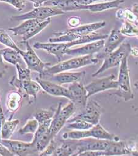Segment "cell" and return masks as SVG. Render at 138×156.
Instances as JSON below:
<instances>
[{
	"label": "cell",
	"mask_w": 138,
	"mask_h": 156,
	"mask_svg": "<svg viewBox=\"0 0 138 156\" xmlns=\"http://www.w3.org/2000/svg\"><path fill=\"white\" fill-rule=\"evenodd\" d=\"M67 123V128L69 129L74 130H88L94 126L90 123L87 122L80 119H75L74 118L71 119H68Z\"/></svg>",
	"instance_id": "obj_32"
},
{
	"label": "cell",
	"mask_w": 138,
	"mask_h": 156,
	"mask_svg": "<svg viewBox=\"0 0 138 156\" xmlns=\"http://www.w3.org/2000/svg\"><path fill=\"white\" fill-rule=\"evenodd\" d=\"M119 31L126 37L138 36V25L127 21H123V24Z\"/></svg>",
	"instance_id": "obj_33"
},
{
	"label": "cell",
	"mask_w": 138,
	"mask_h": 156,
	"mask_svg": "<svg viewBox=\"0 0 138 156\" xmlns=\"http://www.w3.org/2000/svg\"><path fill=\"white\" fill-rule=\"evenodd\" d=\"M68 89L71 96L70 101L74 104L80 105L84 108L88 101V98L84 84L80 82L73 83L71 84Z\"/></svg>",
	"instance_id": "obj_17"
},
{
	"label": "cell",
	"mask_w": 138,
	"mask_h": 156,
	"mask_svg": "<svg viewBox=\"0 0 138 156\" xmlns=\"http://www.w3.org/2000/svg\"><path fill=\"white\" fill-rule=\"evenodd\" d=\"M105 26L106 22L105 21H101L98 22L93 23L80 26L77 27L72 28L66 31L68 33L75 34L79 36H82L87 35L88 34H92L95 30L103 28Z\"/></svg>",
	"instance_id": "obj_22"
},
{
	"label": "cell",
	"mask_w": 138,
	"mask_h": 156,
	"mask_svg": "<svg viewBox=\"0 0 138 156\" xmlns=\"http://www.w3.org/2000/svg\"><path fill=\"white\" fill-rule=\"evenodd\" d=\"M131 48L129 43L122 44L114 52L104 58L103 64L94 74H92V77L97 76L110 68L119 66L123 58L125 56L129 55Z\"/></svg>",
	"instance_id": "obj_4"
},
{
	"label": "cell",
	"mask_w": 138,
	"mask_h": 156,
	"mask_svg": "<svg viewBox=\"0 0 138 156\" xmlns=\"http://www.w3.org/2000/svg\"><path fill=\"white\" fill-rule=\"evenodd\" d=\"M126 37L123 35L119 30L113 29L107 37V41L104 42L103 49L97 55L98 59H104L106 56L114 52L116 49L122 44Z\"/></svg>",
	"instance_id": "obj_12"
},
{
	"label": "cell",
	"mask_w": 138,
	"mask_h": 156,
	"mask_svg": "<svg viewBox=\"0 0 138 156\" xmlns=\"http://www.w3.org/2000/svg\"><path fill=\"white\" fill-rule=\"evenodd\" d=\"M128 56H125L120 64L117 81V91L115 94L125 101H129L134 98V94L131 89L129 69L127 63Z\"/></svg>",
	"instance_id": "obj_2"
},
{
	"label": "cell",
	"mask_w": 138,
	"mask_h": 156,
	"mask_svg": "<svg viewBox=\"0 0 138 156\" xmlns=\"http://www.w3.org/2000/svg\"><path fill=\"white\" fill-rule=\"evenodd\" d=\"M17 71L18 79L22 81L31 80V71L28 68H24L20 64H17L15 66Z\"/></svg>",
	"instance_id": "obj_38"
},
{
	"label": "cell",
	"mask_w": 138,
	"mask_h": 156,
	"mask_svg": "<svg viewBox=\"0 0 138 156\" xmlns=\"http://www.w3.org/2000/svg\"><path fill=\"white\" fill-rule=\"evenodd\" d=\"M75 110V104L72 101L69 102L64 108H62L61 103L59 104L49 127V133L52 139H53L61 130L74 114Z\"/></svg>",
	"instance_id": "obj_3"
},
{
	"label": "cell",
	"mask_w": 138,
	"mask_h": 156,
	"mask_svg": "<svg viewBox=\"0 0 138 156\" xmlns=\"http://www.w3.org/2000/svg\"><path fill=\"white\" fill-rule=\"evenodd\" d=\"M117 81L115 75L112 74L107 77L98 78L94 80L85 86L87 91V97L88 99L92 95L105 90L117 89Z\"/></svg>",
	"instance_id": "obj_9"
},
{
	"label": "cell",
	"mask_w": 138,
	"mask_h": 156,
	"mask_svg": "<svg viewBox=\"0 0 138 156\" xmlns=\"http://www.w3.org/2000/svg\"><path fill=\"white\" fill-rule=\"evenodd\" d=\"M64 139H72V140H81L82 138L90 137V131L88 130H74L70 132L65 133L62 135Z\"/></svg>",
	"instance_id": "obj_36"
},
{
	"label": "cell",
	"mask_w": 138,
	"mask_h": 156,
	"mask_svg": "<svg viewBox=\"0 0 138 156\" xmlns=\"http://www.w3.org/2000/svg\"><path fill=\"white\" fill-rule=\"evenodd\" d=\"M1 55L5 61L12 65L20 64L22 62V57L19 52L12 48H7L1 49Z\"/></svg>",
	"instance_id": "obj_29"
},
{
	"label": "cell",
	"mask_w": 138,
	"mask_h": 156,
	"mask_svg": "<svg viewBox=\"0 0 138 156\" xmlns=\"http://www.w3.org/2000/svg\"><path fill=\"white\" fill-rule=\"evenodd\" d=\"M8 66L4 63V59L1 55V49H0V78H2L5 75Z\"/></svg>",
	"instance_id": "obj_43"
},
{
	"label": "cell",
	"mask_w": 138,
	"mask_h": 156,
	"mask_svg": "<svg viewBox=\"0 0 138 156\" xmlns=\"http://www.w3.org/2000/svg\"><path fill=\"white\" fill-rule=\"evenodd\" d=\"M52 120L39 123V127L34 134L32 143L39 154L46 148L52 140L49 133V127Z\"/></svg>",
	"instance_id": "obj_11"
},
{
	"label": "cell",
	"mask_w": 138,
	"mask_h": 156,
	"mask_svg": "<svg viewBox=\"0 0 138 156\" xmlns=\"http://www.w3.org/2000/svg\"><path fill=\"white\" fill-rule=\"evenodd\" d=\"M5 121V118L4 116V114L3 113V110L2 108V106L0 107V141L1 140V129L2 127V125L4 124V123Z\"/></svg>",
	"instance_id": "obj_46"
},
{
	"label": "cell",
	"mask_w": 138,
	"mask_h": 156,
	"mask_svg": "<svg viewBox=\"0 0 138 156\" xmlns=\"http://www.w3.org/2000/svg\"><path fill=\"white\" fill-rule=\"evenodd\" d=\"M61 142L60 145L57 147L53 156H75L78 151V140L64 139Z\"/></svg>",
	"instance_id": "obj_19"
},
{
	"label": "cell",
	"mask_w": 138,
	"mask_h": 156,
	"mask_svg": "<svg viewBox=\"0 0 138 156\" xmlns=\"http://www.w3.org/2000/svg\"><path fill=\"white\" fill-rule=\"evenodd\" d=\"M79 156H107L105 151H85L79 153Z\"/></svg>",
	"instance_id": "obj_41"
},
{
	"label": "cell",
	"mask_w": 138,
	"mask_h": 156,
	"mask_svg": "<svg viewBox=\"0 0 138 156\" xmlns=\"http://www.w3.org/2000/svg\"><path fill=\"white\" fill-rule=\"evenodd\" d=\"M36 81L40 86L42 89L43 90L49 94L54 96L64 97L70 100L71 96L69 90L68 89L62 87V85H59L52 81L39 77L36 78Z\"/></svg>",
	"instance_id": "obj_16"
},
{
	"label": "cell",
	"mask_w": 138,
	"mask_h": 156,
	"mask_svg": "<svg viewBox=\"0 0 138 156\" xmlns=\"http://www.w3.org/2000/svg\"><path fill=\"white\" fill-rule=\"evenodd\" d=\"M42 21V20L39 19H29L24 20V22L22 23L21 24L13 27H9L8 30L12 32L13 35L14 36H23L29 30L34 26L36 24Z\"/></svg>",
	"instance_id": "obj_27"
},
{
	"label": "cell",
	"mask_w": 138,
	"mask_h": 156,
	"mask_svg": "<svg viewBox=\"0 0 138 156\" xmlns=\"http://www.w3.org/2000/svg\"><path fill=\"white\" fill-rule=\"evenodd\" d=\"M55 113V111L53 109H42L35 113L34 118L38 121L39 123L45 122L52 120Z\"/></svg>",
	"instance_id": "obj_35"
},
{
	"label": "cell",
	"mask_w": 138,
	"mask_h": 156,
	"mask_svg": "<svg viewBox=\"0 0 138 156\" xmlns=\"http://www.w3.org/2000/svg\"><path fill=\"white\" fill-rule=\"evenodd\" d=\"M105 1L107 0H75V1L81 6H87L95 4L99 1Z\"/></svg>",
	"instance_id": "obj_44"
},
{
	"label": "cell",
	"mask_w": 138,
	"mask_h": 156,
	"mask_svg": "<svg viewBox=\"0 0 138 156\" xmlns=\"http://www.w3.org/2000/svg\"><path fill=\"white\" fill-rule=\"evenodd\" d=\"M23 96L16 91H10L7 96L6 106L9 112L13 115L18 111L21 107Z\"/></svg>",
	"instance_id": "obj_26"
},
{
	"label": "cell",
	"mask_w": 138,
	"mask_h": 156,
	"mask_svg": "<svg viewBox=\"0 0 138 156\" xmlns=\"http://www.w3.org/2000/svg\"><path fill=\"white\" fill-rule=\"evenodd\" d=\"M124 2L125 0H113L110 1L93 4L87 6H83L82 10H88L91 12H100L118 8Z\"/></svg>",
	"instance_id": "obj_23"
},
{
	"label": "cell",
	"mask_w": 138,
	"mask_h": 156,
	"mask_svg": "<svg viewBox=\"0 0 138 156\" xmlns=\"http://www.w3.org/2000/svg\"><path fill=\"white\" fill-rule=\"evenodd\" d=\"M0 44L19 52L21 49L16 45L12 37L4 29H0Z\"/></svg>",
	"instance_id": "obj_34"
},
{
	"label": "cell",
	"mask_w": 138,
	"mask_h": 156,
	"mask_svg": "<svg viewBox=\"0 0 138 156\" xmlns=\"http://www.w3.org/2000/svg\"><path fill=\"white\" fill-rule=\"evenodd\" d=\"M104 42V40H99L88 43L78 48H69L66 51L65 54L74 56L93 55L94 54L98 53L103 49Z\"/></svg>",
	"instance_id": "obj_15"
},
{
	"label": "cell",
	"mask_w": 138,
	"mask_h": 156,
	"mask_svg": "<svg viewBox=\"0 0 138 156\" xmlns=\"http://www.w3.org/2000/svg\"><path fill=\"white\" fill-rule=\"evenodd\" d=\"M110 141L97 139L93 137H87L78 140L77 153L75 156L85 151H106Z\"/></svg>",
	"instance_id": "obj_13"
},
{
	"label": "cell",
	"mask_w": 138,
	"mask_h": 156,
	"mask_svg": "<svg viewBox=\"0 0 138 156\" xmlns=\"http://www.w3.org/2000/svg\"><path fill=\"white\" fill-rule=\"evenodd\" d=\"M9 84L16 88L17 91L20 93L22 96L28 99L32 98L36 100L38 93L42 90V88L39 83L32 79L22 81L14 76L11 80Z\"/></svg>",
	"instance_id": "obj_8"
},
{
	"label": "cell",
	"mask_w": 138,
	"mask_h": 156,
	"mask_svg": "<svg viewBox=\"0 0 138 156\" xmlns=\"http://www.w3.org/2000/svg\"><path fill=\"white\" fill-rule=\"evenodd\" d=\"M98 62V59L94 58L93 55L80 56L67 61L59 62L58 64L53 66L47 67L42 74L39 75V78H43L47 76H51L59 73L78 69L87 66L97 64Z\"/></svg>",
	"instance_id": "obj_1"
},
{
	"label": "cell",
	"mask_w": 138,
	"mask_h": 156,
	"mask_svg": "<svg viewBox=\"0 0 138 156\" xmlns=\"http://www.w3.org/2000/svg\"><path fill=\"white\" fill-rule=\"evenodd\" d=\"M0 155L2 156H12L13 154L0 143Z\"/></svg>",
	"instance_id": "obj_45"
},
{
	"label": "cell",
	"mask_w": 138,
	"mask_h": 156,
	"mask_svg": "<svg viewBox=\"0 0 138 156\" xmlns=\"http://www.w3.org/2000/svg\"><path fill=\"white\" fill-rule=\"evenodd\" d=\"M84 108V111L74 118L80 119L93 125L99 123L102 115V108L97 102L94 100L87 101Z\"/></svg>",
	"instance_id": "obj_10"
},
{
	"label": "cell",
	"mask_w": 138,
	"mask_h": 156,
	"mask_svg": "<svg viewBox=\"0 0 138 156\" xmlns=\"http://www.w3.org/2000/svg\"><path fill=\"white\" fill-rule=\"evenodd\" d=\"M33 46L36 49L44 50L49 54L55 56L58 62L62 61L63 56L65 54L66 51L69 49L67 43L59 42H36Z\"/></svg>",
	"instance_id": "obj_14"
},
{
	"label": "cell",
	"mask_w": 138,
	"mask_h": 156,
	"mask_svg": "<svg viewBox=\"0 0 138 156\" xmlns=\"http://www.w3.org/2000/svg\"><path fill=\"white\" fill-rule=\"evenodd\" d=\"M25 1H29L33 2L35 7H38L43 5L46 2L49 0H25Z\"/></svg>",
	"instance_id": "obj_47"
},
{
	"label": "cell",
	"mask_w": 138,
	"mask_h": 156,
	"mask_svg": "<svg viewBox=\"0 0 138 156\" xmlns=\"http://www.w3.org/2000/svg\"><path fill=\"white\" fill-rule=\"evenodd\" d=\"M0 2H6L19 11H22L26 7L25 0H0Z\"/></svg>",
	"instance_id": "obj_39"
},
{
	"label": "cell",
	"mask_w": 138,
	"mask_h": 156,
	"mask_svg": "<svg viewBox=\"0 0 138 156\" xmlns=\"http://www.w3.org/2000/svg\"><path fill=\"white\" fill-rule=\"evenodd\" d=\"M1 106V99H0V107Z\"/></svg>",
	"instance_id": "obj_49"
},
{
	"label": "cell",
	"mask_w": 138,
	"mask_h": 156,
	"mask_svg": "<svg viewBox=\"0 0 138 156\" xmlns=\"http://www.w3.org/2000/svg\"><path fill=\"white\" fill-rule=\"evenodd\" d=\"M107 36L108 35H106V34H100L93 32L92 34H88L85 36H81L80 37L78 38V39L71 42H67V44L70 48L76 45L88 44V43L96 41H99V40H104L107 37Z\"/></svg>",
	"instance_id": "obj_28"
},
{
	"label": "cell",
	"mask_w": 138,
	"mask_h": 156,
	"mask_svg": "<svg viewBox=\"0 0 138 156\" xmlns=\"http://www.w3.org/2000/svg\"><path fill=\"white\" fill-rule=\"evenodd\" d=\"M50 22H51L50 18H49L45 20H42V21L36 24L29 30L28 32H27L22 36L23 42L27 41L29 39L32 38L36 35L40 33L50 24Z\"/></svg>",
	"instance_id": "obj_31"
},
{
	"label": "cell",
	"mask_w": 138,
	"mask_h": 156,
	"mask_svg": "<svg viewBox=\"0 0 138 156\" xmlns=\"http://www.w3.org/2000/svg\"><path fill=\"white\" fill-rule=\"evenodd\" d=\"M25 44L26 50H20L19 53L24 61L27 68L30 71H33L40 74H42L46 68L50 66V64L43 62L35 52L33 48L30 46L28 41L22 42Z\"/></svg>",
	"instance_id": "obj_6"
},
{
	"label": "cell",
	"mask_w": 138,
	"mask_h": 156,
	"mask_svg": "<svg viewBox=\"0 0 138 156\" xmlns=\"http://www.w3.org/2000/svg\"><path fill=\"white\" fill-rule=\"evenodd\" d=\"M19 122L20 121L19 119H10L7 121H5L2 125L1 131V140L10 139Z\"/></svg>",
	"instance_id": "obj_30"
},
{
	"label": "cell",
	"mask_w": 138,
	"mask_h": 156,
	"mask_svg": "<svg viewBox=\"0 0 138 156\" xmlns=\"http://www.w3.org/2000/svg\"><path fill=\"white\" fill-rule=\"evenodd\" d=\"M116 16L119 20L127 21L138 25V4H134L131 8L117 10Z\"/></svg>",
	"instance_id": "obj_24"
},
{
	"label": "cell",
	"mask_w": 138,
	"mask_h": 156,
	"mask_svg": "<svg viewBox=\"0 0 138 156\" xmlns=\"http://www.w3.org/2000/svg\"><path fill=\"white\" fill-rule=\"evenodd\" d=\"M130 54L134 56L137 57L138 56V48L135 47V48H131Z\"/></svg>",
	"instance_id": "obj_48"
},
{
	"label": "cell",
	"mask_w": 138,
	"mask_h": 156,
	"mask_svg": "<svg viewBox=\"0 0 138 156\" xmlns=\"http://www.w3.org/2000/svg\"><path fill=\"white\" fill-rule=\"evenodd\" d=\"M64 11L57 8L42 5L38 7H35L32 10L20 15L12 16L10 17L12 21H24L29 19H39L44 20L51 17L61 15L64 14Z\"/></svg>",
	"instance_id": "obj_5"
},
{
	"label": "cell",
	"mask_w": 138,
	"mask_h": 156,
	"mask_svg": "<svg viewBox=\"0 0 138 156\" xmlns=\"http://www.w3.org/2000/svg\"><path fill=\"white\" fill-rule=\"evenodd\" d=\"M39 127L38 121L34 118L29 119L19 131L20 135H25L27 134H35Z\"/></svg>",
	"instance_id": "obj_37"
},
{
	"label": "cell",
	"mask_w": 138,
	"mask_h": 156,
	"mask_svg": "<svg viewBox=\"0 0 138 156\" xmlns=\"http://www.w3.org/2000/svg\"><path fill=\"white\" fill-rule=\"evenodd\" d=\"M57 143L52 139L46 148L41 152L39 156H53V154L57 148Z\"/></svg>",
	"instance_id": "obj_40"
},
{
	"label": "cell",
	"mask_w": 138,
	"mask_h": 156,
	"mask_svg": "<svg viewBox=\"0 0 138 156\" xmlns=\"http://www.w3.org/2000/svg\"><path fill=\"white\" fill-rule=\"evenodd\" d=\"M43 5L57 8L64 12L67 11L82 10L83 7L80 5L75 0H49Z\"/></svg>",
	"instance_id": "obj_20"
},
{
	"label": "cell",
	"mask_w": 138,
	"mask_h": 156,
	"mask_svg": "<svg viewBox=\"0 0 138 156\" xmlns=\"http://www.w3.org/2000/svg\"><path fill=\"white\" fill-rule=\"evenodd\" d=\"M85 75V71L71 73V72H61L51 76L50 80L52 82L62 85L64 84L73 83L75 82H80Z\"/></svg>",
	"instance_id": "obj_18"
},
{
	"label": "cell",
	"mask_w": 138,
	"mask_h": 156,
	"mask_svg": "<svg viewBox=\"0 0 138 156\" xmlns=\"http://www.w3.org/2000/svg\"><path fill=\"white\" fill-rule=\"evenodd\" d=\"M0 143L8 149L13 156H37L39 154L34 144L18 140H1Z\"/></svg>",
	"instance_id": "obj_7"
},
{
	"label": "cell",
	"mask_w": 138,
	"mask_h": 156,
	"mask_svg": "<svg viewBox=\"0 0 138 156\" xmlns=\"http://www.w3.org/2000/svg\"><path fill=\"white\" fill-rule=\"evenodd\" d=\"M90 137L97 139L109 140V141H119L120 138L115 134H112L105 130L103 127L98 123L94 125L89 129Z\"/></svg>",
	"instance_id": "obj_25"
},
{
	"label": "cell",
	"mask_w": 138,
	"mask_h": 156,
	"mask_svg": "<svg viewBox=\"0 0 138 156\" xmlns=\"http://www.w3.org/2000/svg\"><path fill=\"white\" fill-rule=\"evenodd\" d=\"M68 24L72 28H75L80 26L81 19L78 16H71L68 19Z\"/></svg>",
	"instance_id": "obj_42"
},
{
	"label": "cell",
	"mask_w": 138,
	"mask_h": 156,
	"mask_svg": "<svg viewBox=\"0 0 138 156\" xmlns=\"http://www.w3.org/2000/svg\"><path fill=\"white\" fill-rule=\"evenodd\" d=\"M107 156H120V155H131L134 153L124 141H110L109 146L105 151Z\"/></svg>",
	"instance_id": "obj_21"
}]
</instances>
